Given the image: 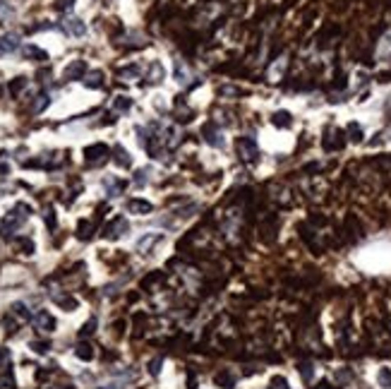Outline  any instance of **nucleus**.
I'll list each match as a JSON object with an SVG mask.
<instances>
[{"mask_svg":"<svg viewBox=\"0 0 391 389\" xmlns=\"http://www.w3.org/2000/svg\"><path fill=\"white\" fill-rule=\"evenodd\" d=\"M115 154H118V156H115V161H118L120 166H130V164H132V161H130V154H127L125 149H120V147H118V149H115Z\"/></svg>","mask_w":391,"mask_h":389,"instance_id":"obj_17","label":"nucleus"},{"mask_svg":"<svg viewBox=\"0 0 391 389\" xmlns=\"http://www.w3.org/2000/svg\"><path fill=\"white\" fill-rule=\"evenodd\" d=\"M115 106H118V111H127V108L132 106V101H130L127 96H118V101H115Z\"/></svg>","mask_w":391,"mask_h":389,"instance_id":"obj_20","label":"nucleus"},{"mask_svg":"<svg viewBox=\"0 0 391 389\" xmlns=\"http://www.w3.org/2000/svg\"><path fill=\"white\" fill-rule=\"evenodd\" d=\"M159 240H161V236H159V233H149V236H144L140 243H137V250H140V252H146L149 248H151V245H154V243H159Z\"/></svg>","mask_w":391,"mask_h":389,"instance_id":"obj_13","label":"nucleus"},{"mask_svg":"<svg viewBox=\"0 0 391 389\" xmlns=\"http://www.w3.org/2000/svg\"><path fill=\"white\" fill-rule=\"evenodd\" d=\"M151 84L161 82L164 80V67H161V63H151V72H149V77H146Z\"/></svg>","mask_w":391,"mask_h":389,"instance_id":"obj_14","label":"nucleus"},{"mask_svg":"<svg viewBox=\"0 0 391 389\" xmlns=\"http://www.w3.org/2000/svg\"><path fill=\"white\" fill-rule=\"evenodd\" d=\"M77 356L84 358V361H89V358H91V348H89V346H80V348H77Z\"/></svg>","mask_w":391,"mask_h":389,"instance_id":"obj_22","label":"nucleus"},{"mask_svg":"<svg viewBox=\"0 0 391 389\" xmlns=\"http://www.w3.org/2000/svg\"><path fill=\"white\" fill-rule=\"evenodd\" d=\"M24 56H27V58H36V60H48V56H46L41 48H36V46H27V48H24Z\"/></svg>","mask_w":391,"mask_h":389,"instance_id":"obj_15","label":"nucleus"},{"mask_svg":"<svg viewBox=\"0 0 391 389\" xmlns=\"http://www.w3.org/2000/svg\"><path fill=\"white\" fill-rule=\"evenodd\" d=\"M274 123H276L279 128H281V125H283V128H288V125L293 123V120H290V113H288V111H279L276 115H274Z\"/></svg>","mask_w":391,"mask_h":389,"instance_id":"obj_16","label":"nucleus"},{"mask_svg":"<svg viewBox=\"0 0 391 389\" xmlns=\"http://www.w3.org/2000/svg\"><path fill=\"white\" fill-rule=\"evenodd\" d=\"M84 84H86V86H91V89H99V86H103V72H101V70H94V72H89V75L84 77Z\"/></svg>","mask_w":391,"mask_h":389,"instance_id":"obj_12","label":"nucleus"},{"mask_svg":"<svg viewBox=\"0 0 391 389\" xmlns=\"http://www.w3.org/2000/svg\"><path fill=\"white\" fill-rule=\"evenodd\" d=\"M84 70H86V65H84V60H72L67 67H65V72H62V77L65 80H80L84 75Z\"/></svg>","mask_w":391,"mask_h":389,"instance_id":"obj_6","label":"nucleus"},{"mask_svg":"<svg viewBox=\"0 0 391 389\" xmlns=\"http://www.w3.org/2000/svg\"><path fill=\"white\" fill-rule=\"evenodd\" d=\"M123 231H127V221H125L123 216H118L111 226H106V238H118Z\"/></svg>","mask_w":391,"mask_h":389,"instance_id":"obj_9","label":"nucleus"},{"mask_svg":"<svg viewBox=\"0 0 391 389\" xmlns=\"http://www.w3.org/2000/svg\"><path fill=\"white\" fill-rule=\"evenodd\" d=\"M2 173H7V168L5 166H0V178H2Z\"/></svg>","mask_w":391,"mask_h":389,"instance_id":"obj_24","label":"nucleus"},{"mask_svg":"<svg viewBox=\"0 0 391 389\" xmlns=\"http://www.w3.org/2000/svg\"><path fill=\"white\" fill-rule=\"evenodd\" d=\"M36 327H39V329H43V332H53V327H56V320H53V317H51V315L43 310V312H39V315H36Z\"/></svg>","mask_w":391,"mask_h":389,"instance_id":"obj_10","label":"nucleus"},{"mask_svg":"<svg viewBox=\"0 0 391 389\" xmlns=\"http://www.w3.org/2000/svg\"><path fill=\"white\" fill-rule=\"evenodd\" d=\"M84 156H86V161L96 164V161H101V159L108 156V147H106V144H91V147L84 149Z\"/></svg>","mask_w":391,"mask_h":389,"instance_id":"obj_4","label":"nucleus"},{"mask_svg":"<svg viewBox=\"0 0 391 389\" xmlns=\"http://www.w3.org/2000/svg\"><path fill=\"white\" fill-rule=\"evenodd\" d=\"M379 382H382L384 387H391V370H387V367H384V370L379 372Z\"/></svg>","mask_w":391,"mask_h":389,"instance_id":"obj_21","label":"nucleus"},{"mask_svg":"<svg viewBox=\"0 0 391 389\" xmlns=\"http://www.w3.org/2000/svg\"><path fill=\"white\" fill-rule=\"evenodd\" d=\"M175 77H178V82H187V67H183L180 60L175 63Z\"/></svg>","mask_w":391,"mask_h":389,"instance_id":"obj_19","label":"nucleus"},{"mask_svg":"<svg viewBox=\"0 0 391 389\" xmlns=\"http://www.w3.org/2000/svg\"><path fill=\"white\" fill-rule=\"evenodd\" d=\"M238 154H240V159H243V161L254 164V161H257V156H259L257 142H254L252 137H240L238 139Z\"/></svg>","mask_w":391,"mask_h":389,"instance_id":"obj_2","label":"nucleus"},{"mask_svg":"<svg viewBox=\"0 0 391 389\" xmlns=\"http://www.w3.org/2000/svg\"><path fill=\"white\" fill-rule=\"evenodd\" d=\"M106 190H108V197H118V194L123 193V188H125V183L123 180H118V178H106Z\"/></svg>","mask_w":391,"mask_h":389,"instance_id":"obj_11","label":"nucleus"},{"mask_svg":"<svg viewBox=\"0 0 391 389\" xmlns=\"http://www.w3.org/2000/svg\"><path fill=\"white\" fill-rule=\"evenodd\" d=\"M204 139H206L211 147H221V144H224V132H221L219 128H214V125H206V128H204Z\"/></svg>","mask_w":391,"mask_h":389,"instance_id":"obj_8","label":"nucleus"},{"mask_svg":"<svg viewBox=\"0 0 391 389\" xmlns=\"http://www.w3.org/2000/svg\"><path fill=\"white\" fill-rule=\"evenodd\" d=\"M62 31L70 34V36H84L86 34V24H84L82 20H77V17H65L62 20Z\"/></svg>","mask_w":391,"mask_h":389,"instance_id":"obj_3","label":"nucleus"},{"mask_svg":"<svg viewBox=\"0 0 391 389\" xmlns=\"http://www.w3.org/2000/svg\"><path fill=\"white\" fill-rule=\"evenodd\" d=\"M29 216V207L27 204H17L15 207V212H10L5 219H2V223H0V233L7 238V236H12L22 223H24V219Z\"/></svg>","mask_w":391,"mask_h":389,"instance_id":"obj_1","label":"nucleus"},{"mask_svg":"<svg viewBox=\"0 0 391 389\" xmlns=\"http://www.w3.org/2000/svg\"><path fill=\"white\" fill-rule=\"evenodd\" d=\"M348 132H350V139H353V142H360V139H363V130H360L358 123H350V125H348Z\"/></svg>","mask_w":391,"mask_h":389,"instance_id":"obj_18","label":"nucleus"},{"mask_svg":"<svg viewBox=\"0 0 391 389\" xmlns=\"http://www.w3.org/2000/svg\"><path fill=\"white\" fill-rule=\"evenodd\" d=\"M274 389H286V380H283V377H276V380H274Z\"/></svg>","mask_w":391,"mask_h":389,"instance_id":"obj_23","label":"nucleus"},{"mask_svg":"<svg viewBox=\"0 0 391 389\" xmlns=\"http://www.w3.org/2000/svg\"><path fill=\"white\" fill-rule=\"evenodd\" d=\"M154 207H151V202H146V199H130L127 202V212L130 214H149Z\"/></svg>","mask_w":391,"mask_h":389,"instance_id":"obj_7","label":"nucleus"},{"mask_svg":"<svg viewBox=\"0 0 391 389\" xmlns=\"http://www.w3.org/2000/svg\"><path fill=\"white\" fill-rule=\"evenodd\" d=\"M20 48V36L17 34H2L0 36V53H12Z\"/></svg>","mask_w":391,"mask_h":389,"instance_id":"obj_5","label":"nucleus"}]
</instances>
